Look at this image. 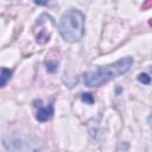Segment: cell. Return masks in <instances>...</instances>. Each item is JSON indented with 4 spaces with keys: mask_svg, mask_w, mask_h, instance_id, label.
<instances>
[{
    "mask_svg": "<svg viewBox=\"0 0 152 152\" xmlns=\"http://www.w3.org/2000/svg\"><path fill=\"white\" fill-rule=\"evenodd\" d=\"M133 64V57L126 56L115 63L99 66L95 70L88 71L83 76V82L88 87H99L113 78L121 76L122 74L127 72Z\"/></svg>",
    "mask_w": 152,
    "mask_h": 152,
    "instance_id": "cell-1",
    "label": "cell"
},
{
    "mask_svg": "<svg viewBox=\"0 0 152 152\" xmlns=\"http://www.w3.org/2000/svg\"><path fill=\"white\" fill-rule=\"evenodd\" d=\"M58 28L65 42H78L84 33V15L77 10L66 11L61 17Z\"/></svg>",
    "mask_w": 152,
    "mask_h": 152,
    "instance_id": "cell-2",
    "label": "cell"
},
{
    "mask_svg": "<svg viewBox=\"0 0 152 152\" xmlns=\"http://www.w3.org/2000/svg\"><path fill=\"white\" fill-rule=\"evenodd\" d=\"M36 107H38L37 113H36V119L38 121H48L52 118L53 115V107L52 104H46V106H42V104H34Z\"/></svg>",
    "mask_w": 152,
    "mask_h": 152,
    "instance_id": "cell-3",
    "label": "cell"
},
{
    "mask_svg": "<svg viewBox=\"0 0 152 152\" xmlns=\"http://www.w3.org/2000/svg\"><path fill=\"white\" fill-rule=\"evenodd\" d=\"M11 76H12V71H11L10 69L2 68V69H1V76H0V78H1L0 86H1V87H5V84H6L7 81L11 78Z\"/></svg>",
    "mask_w": 152,
    "mask_h": 152,
    "instance_id": "cell-4",
    "label": "cell"
},
{
    "mask_svg": "<svg viewBox=\"0 0 152 152\" xmlns=\"http://www.w3.org/2000/svg\"><path fill=\"white\" fill-rule=\"evenodd\" d=\"M138 81L140 83H142V84H148L151 82V76H148L145 72H141V74L138 75Z\"/></svg>",
    "mask_w": 152,
    "mask_h": 152,
    "instance_id": "cell-5",
    "label": "cell"
},
{
    "mask_svg": "<svg viewBox=\"0 0 152 152\" xmlns=\"http://www.w3.org/2000/svg\"><path fill=\"white\" fill-rule=\"evenodd\" d=\"M82 101L86 102V103H89V104H93L94 103V97L91 94L87 93V94H82Z\"/></svg>",
    "mask_w": 152,
    "mask_h": 152,
    "instance_id": "cell-6",
    "label": "cell"
},
{
    "mask_svg": "<svg viewBox=\"0 0 152 152\" xmlns=\"http://www.w3.org/2000/svg\"><path fill=\"white\" fill-rule=\"evenodd\" d=\"M20 152H43L38 146H27L24 150H21Z\"/></svg>",
    "mask_w": 152,
    "mask_h": 152,
    "instance_id": "cell-7",
    "label": "cell"
},
{
    "mask_svg": "<svg viewBox=\"0 0 152 152\" xmlns=\"http://www.w3.org/2000/svg\"><path fill=\"white\" fill-rule=\"evenodd\" d=\"M46 69L50 72H53L57 70V62H48L46 63Z\"/></svg>",
    "mask_w": 152,
    "mask_h": 152,
    "instance_id": "cell-8",
    "label": "cell"
},
{
    "mask_svg": "<svg viewBox=\"0 0 152 152\" xmlns=\"http://www.w3.org/2000/svg\"><path fill=\"white\" fill-rule=\"evenodd\" d=\"M150 25H151V26H152V19H151V20H150Z\"/></svg>",
    "mask_w": 152,
    "mask_h": 152,
    "instance_id": "cell-9",
    "label": "cell"
}]
</instances>
